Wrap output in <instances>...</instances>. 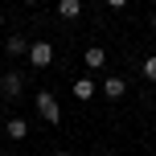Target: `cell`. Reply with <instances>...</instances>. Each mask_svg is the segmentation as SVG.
<instances>
[{"instance_id":"obj_8","label":"cell","mask_w":156,"mask_h":156,"mask_svg":"<svg viewBox=\"0 0 156 156\" xmlns=\"http://www.w3.org/2000/svg\"><path fill=\"white\" fill-rule=\"evenodd\" d=\"M58 16L62 21H78L82 16V0H58Z\"/></svg>"},{"instance_id":"obj_6","label":"cell","mask_w":156,"mask_h":156,"mask_svg":"<svg viewBox=\"0 0 156 156\" xmlns=\"http://www.w3.org/2000/svg\"><path fill=\"white\" fill-rule=\"evenodd\" d=\"M70 94H74L78 103H90L94 94H99V82H94V78H78V82L70 86Z\"/></svg>"},{"instance_id":"obj_9","label":"cell","mask_w":156,"mask_h":156,"mask_svg":"<svg viewBox=\"0 0 156 156\" xmlns=\"http://www.w3.org/2000/svg\"><path fill=\"white\" fill-rule=\"evenodd\" d=\"M4 136H8V140H25V136H29V123H25L21 115H12V119L4 123Z\"/></svg>"},{"instance_id":"obj_15","label":"cell","mask_w":156,"mask_h":156,"mask_svg":"<svg viewBox=\"0 0 156 156\" xmlns=\"http://www.w3.org/2000/svg\"><path fill=\"white\" fill-rule=\"evenodd\" d=\"M54 156H70V152H54Z\"/></svg>"},{"instance_id":"obj_11","label":"cell","mask_w":156,"mask_h":156,"mask_svg":"<svg viewBox=\"0 0 156 156\" xmlns=\"http://www.w3.org/2000/svg\"><path fill=\"white\" fill-rule=\"evenodd\" d=\"M132 0H107V8H127Z\"/></svg>"},{"instance_id":"obj_4","label":"cell","mask_w":156,"mask_h":156,"mask_svg":"<svg viewBox=\"0 0 156 156\" xmlns=\"http://www.w3.org/2000/svg\"><path fill=\"white\" fill-rule=\"evenodd\" d=\"M0 94H4V99H21V94H25V78L16 70H8L4 78H0Z\"/></svg>"},{"instance_id":"obj_13","label":"cell","mask_w":156,"mask_h":156,"mask_svg":"<svg viewBox=\"0 0 156 156\" xmlns=\"http://www.w3.org/2000/svg\"><path fill=\"white\" fill-rule=\"evenodd\" d=\"M148 25H152V29H156V12H152V21H148Z\"/></svg>"},{"instance_id":"obj_10","label":"cell","mask_w":156,"mask_h":156,"mask_svg":"<svg viewBox=\"0 0 156 156\" xmlns=\"http://www.w3.org/2000/svg\"><path fill=\"white\" fill-rule=\"evenodd\" d=\"M140 74L148 78V82H156V54H152V58H144V66H140Z\"/></svg>"},{"instance_id":"obj_3","label":"cell","mask_w":156,"mask_h":156,"mask_svg":"<svg viewBox=\"0 0 156 156\" xmlns=\"http://www.w3.org/2000/svg\"><path fill=\"white\" fill-rule=\"evenodd\" d=\"M99 94H103V99H111V103H119V99L127 94V78L107 74V78H103V86H99Z\"/></svg>"},{"instance_id":"obj_5","label":"cell","mask_w":156,"mask_h":156,"mask_svg":"<svg viewBox=\"0 0 156 156\" xmlns=\"http://www.w3.org/2000/svg\"><path fill=\"white\" fill-rule=\"evenodd\" d=\"M82 62H86V70H90V74H99L103 66H107V49H103V45H86Z\"/></svg>"},{"instance_id":"obj_7","label":"cell","mask_w":156,"mask_h":156,"mask_svg":"<svg viewBox=\"0 0 156 156\" xmlns=\"http://www.w3.org/2000/svg\"><path fill=\"white\" fill-rule=\"evenodd\" d=\"M4 49H8V58H21V54H29V41H25V33H8Z\"/></svg>"},{"instance_id":"obj_14","label":"cell","mask_w":156,"mask_h":156,"mask_svg":"<svg viewBox=\"0 0 156 156\" xmlns=\"http://www.w3.org/2000/svg\"><path fill=\"white\" fill-rule=\"evenodd\" d=\"M0 29H4V12H0Z\"/></svg>"},{"instance_id":"obj_16","label":"cell","mask_w":156,"mask_h":156,"mask_svg":"<svg viewBox=\"0 0 156 156\" xmlns=\"http://www.w3.org/2000/svg\"><path fill=\"white\" fill-rule=\"evenodd\" d=\"M99 156H115V152H99Z\"/></svg>"},{"instance_id":"obj_1","label":"cell","mask_w":156,"mask_h":156,"mask_svg":"<svg viewBox=\"0 0 156 156\" xmlns=\"http://www.w3.org/2000/svg\"><path fill=\"white\" fill-rule=\"evenodd\" d=\"M33 103H37V115L45 119V123H62V103H58L54 90H37Z\"/></svg>"},{"instance_id":"obj_12","label":"cell","mask_w":156,"mask_h":156,"mask_svg":"<svg viewBox=\"0 0 156 156\" xmlns=\"http://www.w3.org/2000/svg\"><path fill=\"white\" fill-rule=\"evenodd\" d=\"M21 4H25V8H33V4H37V0H21Z\"/></svg>"},{"instance_id":"obj_2","label":"cell","mask_w":156,"mask_h":156,"mask_svg":"<svg viewBox=\"0 0 156 156\" xmlns=\"http://www.w3.org/2000/svg\"><path fill=\"white\" fill-rule=\"evenodd\" d=\"M29 66L33 70H49V66H54V45H49V41H29Z\"/></svg>"}]
</instances>
